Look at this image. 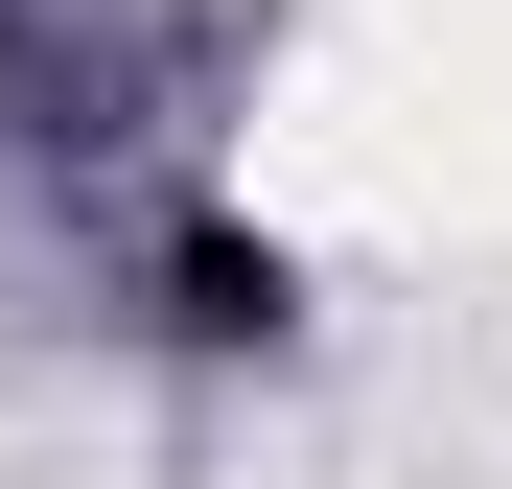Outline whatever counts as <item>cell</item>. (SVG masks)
I'll use <instances>...</instances> for the list:
<instances>
[{
    "label": "cell",
    "instance_id": "1",
    "mask_svg": "<svg viewBox=\"0 0 512 489\" xmlns=\"http://www.w3.org/2000/svg\"><path fill=\"white\" fill-rule=\"evenodd\" d=\"M140 326L163 350H280V257H256L233 210H163L140 233Z\"/></svg>",
    "mask_w": 512,
    "mask_h": 489
}]
</instances>
